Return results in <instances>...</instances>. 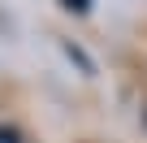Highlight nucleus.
I'll return each instance as SVG.
<instances>
[{"label": "nucleus", "instance_id": "2", "mask_svg": "<svg viewBox=\"0 0 147 143\" xmlns=\"http://www.w3.org/2000/svg\"><path fill=\"white\" fill-rule=\"evenodd\" d=\"M65 9H74V13H87V9H91V0H65Z\"/></svg>", "mask_w": 147, "mask_h": 143}, {"label": "nucleus", "instance_id": "1", "mask_svg": "<svg viewBox=\"0 0 147 143\" xmlns=\"http://www.w3.org/2000/svg\"><path fill=\"white\" fill-rule=\"evenodd\" d=\"M0 143H26V139H22V130H13V126H0Z\"/></svg>", "mask_w": 147, "mask_h": 143}]
</instances>
